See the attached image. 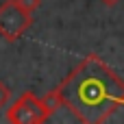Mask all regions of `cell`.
Listing matches in <instances>:
<instances>
[{"instance_id": "cell-2", "label": "cell", "mask_w": 124, "mask_h": 124, "mask_svg": "<svg viewBox=\"0 0 124 124\" xmlns=\"http://www.w3.org/2000/svg\"><path fill=\"white\" fill-rule=\"evenodd\" d=\"M33 24V13L22 9L17 0H7L0 4V35L7 41L20 39Z\"/></svg>"}, {"instance_id": "cell-4", "label": "cell", "mask_w": 124, "mask_h": 124, "mask_svg": "<svg viewBox=\"0 0 124 124\" xmlns=\"http://www.w3.org/2000/svg\"><path fill=\"white\" fill-rule=\"evenodd\" d=\"M17 4L22 9H26L28 13H35L39 7H41V0H17Z\"/></svg>"}, {"instance_id": "cell-3", "label": "cell", "mask_w": 124, "mask_h": 124, "mask_svg": "<svg viewBox=\"0 0 124 124\" xmlns=\"http://www.w3.org/2000/svg\"><path fill=\"white\" fill-rule=\"evenodd\" d=\"M50 118V111L46 109L44 100L37 98L35 94L26 92L22 94L9 109H7V120L13 124H41Z\"/></svg>"}, {"instance_id": "cell-6", "label": "cell", "mask_w": 124, "mask_h": 124, "mask_svg": "<svg viewBox=\"0 0 124 124\" xmlns=\"http://www.w3.org/2000/svg\"><path fill=\"white\" fill-rule=\"evenodd\" d=\"M100 2H102L105 7H116V4H118L120 0H100Z\"/></svg>"}, {"instance_id": "cell-7", "label": "cell", "mask_w": 124, "mask_h": 124, "mask_svg": "<svg viewBox=\"0 0 124 124\" xmlns=\"http://www.w3.org/2000/svg\"><path fill=\"white\" fill-rule=\"evenodd\" d=\"M122 107H124V100H122Z\"/></svg>"}, {"instance_id": "cell-5", "label": "cell", "mask_w": 124, "mask_h": 124, "mask_svg": "<svg viewBox=\"0 0 124 124\" xmlns=\"http://www.w3.org/2000/svg\"><path fill=\"white\" fill-rule=\"evenodd\" d=\"M9 100H11V89H9V87L0 81V109H4Z\"/></svg>"}, {"instance_id": "cell-1", "label": "cell", "mask_w": 124, "mask_h": 124, "mask_svg": "<svg viewBox=\"0 0 124 124\" xmlns=\"http://www.w3.org/2000/svg\"><path fill=\"white\" fill-rule=\"evenodd\" d=\"M81 122H107L124 100V81L96 54H87L54 89Z\"/></svg>"}]
</instances>
